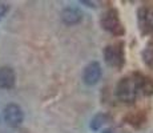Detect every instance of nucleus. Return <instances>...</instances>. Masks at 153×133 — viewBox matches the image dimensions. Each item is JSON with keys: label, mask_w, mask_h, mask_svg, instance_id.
<instances>
[{"label": "nucleus", "mask_w": 153, "mask_h": 133, "mask_svg": "<svg viewBox=\"0 0 153 133\" xmlns=\"http://www.w3.org/2000/svg\"><path fill=\"white\" fill-rule=\"evenodd\" d=\"M4 120L10 126L16 128V126L22 125L23 120H24V113L17 104H8L4 108Z\"/></svg>", "instance_id": "nucleus-1"}, {"label": "nucleus", "mask_w": 153, "mask_h": 133, "mask_svg": "<svg viewBox=\"0 0 153 133\" xmlns=\"http://www.w3.org/2000/svg\"><path fill=\"white\" fill-rule=\"evenodd\" d=\"M101 25H102V28L109 31L111 33H114V35L124 33V28H123V25H121V22H120L117 13L113 12V11H109V12H107L102 16Z\"/></svg>", "instance_id": "nucleus-2"}, {"label": "nucleus", "mask_w": 153, "mask_h": 133, "mask_svg": "<svg viewBox=\"0 0 153 133\" xmlns=\"http://www.w3.org/2000/svg\"><path fill=\"white\" fill-rule=\"evenodd\" d=\"M105 61L109 67H121L124 63L123 51L119 45H108L105 48Z\"/></svg>", "instance_id": "nucleus-3"}, {"label": "nucleus", "mask_w": 153, "mask_h": 133, "mask_svg": "<svg viewBox=\"0 0 153 133\" xmlns=\"http://www.w3.org/2000/svg\"><path fill=\"white\" fill-rule=\"evenodd\" d=\"M137 81L136 80H131V79H123V81L120 82L119 87V96L121 100L125 101H132V100L136 97V92H137Z\"/></svg>", "instance_id": "nucleus-4"}, {"label": "nucleus", "mask_w": 153, "mask_h": 133, "mask_svg": "<svg viewBox=\"0 0 153 133\" xmlns=\"http://www.w3.org/2000/svg\"><path fill=\"white\" fill-rule=\"evenodd\" d=\"M101 77V67L99 63L92 61L91 64H88L87 68L84 71V81L88 85H95L96 82Z\"/></svg>", "instance_id": "nucleus-5"}, {"label": "nucleus", "mask_w": 153, "mask_h": 133, "mask_svg": "<svg viewBox=\"0 0 153 133\" xmlns=\"http://www.w3.org/2000/svg\"><path fill=\"white\" fill-rule=\"evenodd\" d=\"M15 71L11 67H1L0 68V88L10 89L15 85Z\"/></svg>", "instance_id": "nucleus-6"}, {"label": "nucleus", "mask_w": 153, "mask_h": 133, "mask_svg": "<svg viewBox=\"0 0 153 133\" xmlns=\"http://www.w3.org/2000/svg\"><path fill=\"white\" fill-rule=\"evenodd\" d=\"M61 19L65 24L73 25V24H77V23L81 22L83 19V13L75 7H68L61 12Z\"/></svg>", "instance_id": "nucleus-7"}, {"label": "nucleus", "mask_w": 153, "mask_h": 133, "mask_svg": "<svg viewBox=\"0 0 153 133\" xmlns=\"http://www.w3.org/2000/svg\"><path fill=\"white\" fill-rule=\"evenodd\" d=\"M105 120H107V116L105 114H96L95 117L92 119V121H91V128L92 129H99L102 126V124L105 123Z\"/></svg>", "instance_id": "nucleus-8"}, {"label": "nucleus", "mask_w": 153, "mask_h": 133, "mask_svg": "<svg viewBox=\"0 0 153 133\" xmlns=\"http://www.w3.org/2000/svg\"><path fill=\"white\" fill-rule=\"evenodd\" d=\"M8 4H5V3H0V19H3V17L7 15L8 12Z\"/></svg>", "instance_id": "nucleus-9"}, {"label": "nucleus", "mask_w": 153, "mask_h": 133, "mask_svg": "<svg viewBox=\"0 0 153 133\" xmlns=\"http://www.w3.org/2000/svg\"><path fill=\"white\" fill-rule=\"evenodd\" d=\"M104 133H112V132H111V131H105Z\"/></svg>", "instance_id": "nucleus-10"}]
</instances>
